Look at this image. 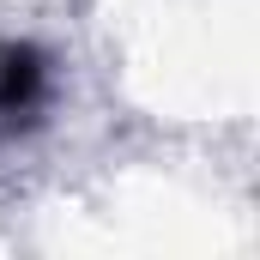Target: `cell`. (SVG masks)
<instances>
[{"instance_id": "cell-1", "label": "cell", "mask_w": 260, "mask_h": 260, "mask_svg": "<svg viewBox=\"0 0 260 260\" xmlns=\"http://www.w3.org/2000/svg\"><path fill=\"white\" fill-rule=\"evenodd\" d=\"M43 91V67L30 49H6L0 55V115H24Z\"/></svg>"}]
</instances>
